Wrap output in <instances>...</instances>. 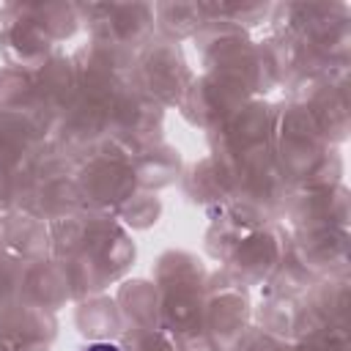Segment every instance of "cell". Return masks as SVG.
<instances>
[{"mask_svg": "<svg viewBox=\"0 0 351 351\" xmlns=\"http://www.w3.org/2000/svg\"><path fill=\"white\" fill-rule=\"evenodd\" d=\"M85 351H121V348L112 346V343H93V346H88Z\"/></svg>", "mask_w": 351, "mask_h": 351, "instance_id": "1", "label": "cell"}]
</instances>
